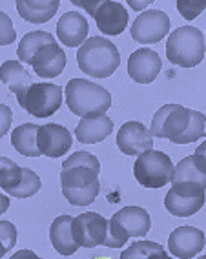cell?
Masks as SVG:
<instances>
[{
    "instance_id": "obj_33",
    "label": "cell",
    "mask_w": 206,
    "mask_h": 259,
    "mask_svg": "<svg viewBox=\"0 0 206 259\" xmlns=\"http://www.w3.org/2000/svg\"><path fill=\"white\" fill-rule=\"evenodd\" d=\"M15 38H17V31H15L13 22L4 11H0V46L13 44Z\"/></svg>"
},
{
    "instance_id": "obj_19",
    "label": "cell",
    "mask_w": 206,
    "mask_h": 259,
    "mask_svg": "<svg viewBox=\"0 0 206 259\" xmlns=\"http://www.w3.org/2000/svg\"><path fill=\"white\" fill-rule=\"evenodd\" d=\"M113 132V122L108 115L86 117L75 128V137L83 144H97L108 137Z\"/></svg>"
},
{
    "instance_id": "obj_8",
    "label": "cell",
    "mask_w": 206,
    "mask_h": 259,
    "mask_svg": "<svg viewBox=\"0 0 206 259\" xmlns=\"http://www.w3.org/2000/svg\"><path fill=\"white\" fill-rule=\"evenodd\" d=\"M71 234L78 246L93 248L104 243L108 234V219L101 213L88 212L71 219Z\"/></svg>"
},
{
    "instance_id": "obj_11",
    "label": "cell",
    "mask_w": 206,
    "mask_h": 259,
    "mask_svg": "<svg viewBox=\"0 0 206 259\" xmlns=\"http://www.w3.org/2000/svg\"><path fill=\"white\" fill-rule=\"evenodd\" d=\"M117 146L124 155H141L148 150H153V137L144 124L130 120L117 132Z\"/></svg>"
},
{
    "instance_id": "obj_16",
    "label": "cell",
    "mask_w": 206,
    "mask_h": 259,
    "mask_svg": "<svg viewBox=\"0 0 206 259\" xmlns=\"http://www.w3.org/2000/svg\"><path fill=\"white\" fill-rule=\"evenodd\" d=\"M95 22L104 35H120L128 28V11L124 10L120 2L106 0L97 10Z\"/></svg>"
},
{
    "instance_id": "obj_13",
    "label": "cell",
    "mask_w": 206,
    "mask_h": 259,
    "mask_svg": "<svg viewBox=\"0 0 206 259\" xmlns=\"http://www.w3.org/2000/svg\"><path fill=\"white\" fill-rule=\"evenodd\" d=\"M162 70L160 57L153 50L141 48L128 59V75L139 84H151Z\"/></svg>"
},
{
    "instance_id": "obj_27",
    "label": "cell",
    "mask_w": 206,
    "mask_h": 259,
    "mask_svg": "<svg viewBox=\"0 0 206 259\" xmlns=\"http://www.w3.org/2000/svg\"><path fill=\"white\" fill-rule=\"evenodd\" d=\"M40 186V177L33 170H29V168H22V179H20V183L15 188L8 190V194L17 197V199H26V197H31V195L37 194Z\"/></svg>"
},
{
    "instance_id": "obj_42",
    "label": "cell",
    "mask_w": 206,
    "mask_h": 259,
    "mask_svg": "<svg viewBox=\"0 0 206 259\" xmlns=\"http://www.w3.org/2000/svg\"><path fill=\"white\" fill-rule=\"evenodd\" d=\"M148 259H172L170 255H166V252L162 250V252H157V254H151Z\"/></svg>"
},
{
    "instance_id": "obj_30",
    "label": "cell",
    "mask_w": 206,
    "mask_h": 259,
    "mask_svg": "<svg viewBox=\"0 0 206 259\" xmlns=\"http://www.w3.org/2000/svg\"><path fill=\"white\" fill-rule=\"evenodd\" d=\"M162 250H164V246L155 243V241H137L124 250L120 254V259H148L151 254H157Z\"/></svg>"
},
{
    "instance_id": "obj_23",
    "label": "cell",
    "mask_w": 206,
    "mask_h": 259,
    "mask_svg": "<svg viewBox=\"0 0 206 259\" xmlns=\"http://www.w3.org/2000/svg\"><path fill=\"white\" fill-rule=\"evenodd\" d=\"M164 206L172 215L190 218L204 206V195L202 197H183V195L175 194L174 190H170L164 197Z\"/></svg>"
},
{
    "instance_id": "obj_15",
    "label": "cell",
    "mask_w": 206,
    "mask_h": 259,
    "mask_svg": "<svg viewBox=\"0 0 206 259\" xmlns=\"http://www.w3.org/2000/svg\"><path fill=\"white\" fill-rule=\"evenodd\" d=\"M88 31H90V24H88L86 17L78 11L64 13L57 24V37L68 48L83 46L88 38Z\"/></svg>"
},
{
    "instance_id": "obj_39",
    "label": "cell",
    "mask_w": 206,
    "mask_h": 259,
    "mask_svg": "<svg viewBox=\"0 0 206 259\" xmlns=\"http://www.w3.org/2000/svg\"><path fill=\"white\" fill-rule=\"evenodd\" d=\"M204 153H206V146L204 144H201L199 148H197V152L193 153V159H195V162L199 164L201 168H204L206 170V162H204Z\"/></svg>"
},
{
    "instance_id": "obj_20",
    "label": "cell",
    "mask_w": 206,
    "mask_h": 259,
    "mask_svg": "<svg viewBox=\"0 0 206 259\" xmlns=\"http://www.w3.org/2000/svg\"><path fill=\"white\" fill-rule=\"evenodd\" d=\"M71 215H59L51 223L50 228V241L53 248L60 255H73L80 246L75 243L73 234H71Z\"/></svg>"
},
{
    "instance_id": "obj_12",
    "label": "cell",
    "mask_w": 206,
    "mask_h": 259,
    "mask_svg": "<svg viewBox=\"0 0 206 259\" xmlns=\"http://www.w3.org/2000/svg\"><path fill=\"white\" fill-rule=\"evenodd\" d=\"M170 252L179 259H192L204 248V232L195 227H179L168 237Z\"/></svg>"
},
{
    "instance_id": "obj_3",
    "label": "cell",
    "mask_w": 206,
    "mask_h": 259,
    "mask_svg": "<svg viewBox=\"0 0 206 259\" xmlns=\"http://www.w3.org/2000/svg\"><path fill=\"white\" fill-rule=\"evenodd\" d=\"M206 42L202 31L193 26L177 28L166 42V57L172 64L181 68H193L204 59Z\"/></svg>"
},
{
    "instance_id": "obj_10",
    "label": "cell",
    "mask_w": 206,
    "mask_h": 259,
    "mask_svg": "<svg viewBox=\"0 0 206 259\" xmlns=\"http://www.w3.org/2000/svg\"><path fill=\"white\" fill-rule=\"evenodd\" d=\"M71 144H73V137L69 134V130L64 128V126L50 122V124H44L38 128L37 146L40 155H46V157L51 159L64 157L71 148Z\"/></svg>"
},
{
    "instance_id": "obj_41",
    "label": "cell",
    "mask_w": 206,
    "mask_h": 259,
    "mask_svg": "<svg viewBox=\"0 0 206 259\" xmlns=\"http://www.w3.org/2000/svg\"><path fill=\"white\" fill-rule=\"evenodd\" d=\"M151 0H146V2H132L130 0V6H132L133 10H146V6L150 4Z\"/></svg>"
},
{
    "instance_id": "obj_25",
    "label": "cell",
    "mask_w": 206,
    "mask_h": 259,
    "mask_svg": "<svg viewBox=\"0 0 206 259\" xmlns=\"http://www.w3.org/2000/svg\"><path fill=\"white\" fill-rule=\"evenodd\" d=\"M99 183V174L92 168L71 166L62 170L60 174V186L62 188H86Z\"/></svg>"
},
{
    "instance_id": "obj_5",
    "label": "cell",
    "mask_w": 206,
    "mask_h": 259,
    "mask_svg": "<svg viewBox=\"0 0 206 259\" xmlns=\"http://www.w3.org/2000/svg\"><path fill=\"white\" fill-rule=\"evenodd\" d=\"M204 168L195 162L193 155H188L181 162H177L172 171V190L183 197H202L206 192Z\"/></svg>"
},
{
    "instance_id": "obj_21",
    "label": "cell",
    "mask_w": 206,
    "mask_h": 259,
    "mask_svg": "<svg viewBox=\"0 0 206 259\" xmlns=\"http://www.w3.org/2000/svg\"><path fill=\"white\" fill-rule=\"evenodd\" d=\"M59 6V0H19L17 10L24 20L31 24H44L55 17Z\"/></svg>"
},
{
    "instance_id": "obj_32",
    "label": "cell",
    "mask_w": 206,
    "mask_h": 259,
    "mask_svg": "<svg viewBox=\"0 0 206 259\" xmlns=\"http://www.w3.org/2000/svg\"><path fill=\"white\" fill-rule=\"evenodd\" d=\"M130 237L126 236V232L113 221V219H108V234H106V239L102 245L110 246V248H120L122 245L128 243Z\"/></svg>"
},
{
    "instance_id": "obj_43",
    "label": "cell",
    "mask_w": 206,
    "mask_h": 259,
    "mask_svg": "<svg viewBox=\"0 0 206 259\" xmlns=\"http://www.w3.org/2000/svg\"><path fill=\"white\" fill-rule=\"evenodd\" d=\"M6 254V248H4V245H2V243H0V259H2V255Z\"/></svg>"
},
{
    "instance_id": "obj_17",
    "label": "cell",
    "mask_w": 206,
    "mask_h": 259,
    "mask_svg": "<svg viewBox=\"0 0 206 259\" xmlns=\"http://www.w3.org/2000/svg\"><path fill=\"white\" fill-rule=\"evenodd\" d=\"M0 80L8 84L11 93L17 95L19 104L24 108V101H26V93L31 88V75L28 70H24V66L17 60H6L4 64L0 66Z\"/></svg>"
},
{
    "instance_id": "obj_44",
    "label": "cell",
    "mask_w": 206,
    "mask_h": 259,
    "mask_svg": "<svg viewBox=\"0 0 206 259\" xmlns=\"http://www.w3.org/2000/svg\"><path fill=\"white\" fill-rule=\"evenodd\" d=\"M92 259H110V257H92Z\"/></svg>"
},
{
    "instance_id": "obj_18",
    "label": "cell",
    "mask_w": 206,
    "mask_h": 259,
    "mask_svg": "<svg viewBox=\"0 0 206 259\" xmlns=\"http://www.w3.org/2000/svg\"><path fill=\"white\" fill-rule=\"evenodd\" d=\"M113 219L128 237H144L151 228L150 213L141 206H126L113 213Z\"/></svg>"
},
{
    "instance_id": "obj_45",
    "label": "cell",
    "mask_w": 206,
    "mask_h": 259,
    "mask_svg": "<svg viewBox=\"0 0 206 259\" xmlns=\"http://www.w3.org/2000/svg\"><path fill=\"white\" fill-rule=\"evenodd\" d=\"M197 259H206V257H204V255H199V257H197Z\"/></svg>"
},
{
    "instance_id": "obj_29",
    "label": "cell",
    "mask_w": 206,
    "mask_h": 259,
    "mask_svg": "<svg viewBox=\"0 0 206 259\" xmlns=\"http://www.w3.org/2000/svg\"><path fill=\"white\" fill-rule=\"evenodd\" d=\"M22 179V168L8 157H0V188L11 190Z\"/></svg>"
},
{
    "instance_id": "obj_38",
    "label": "cell",
    "mask_w": 206,
    "mask_h": 259,
    "mask_svg": "<svg viewBox=\"0 0 206 259\" xmlns=\"http://www.w3.org/2000/svg\"><path fill=\"white\" fill-rule=\"evenodd\" d=\"M11 259H42V257H38L33 250H19V252H15L11 255Z\"/></svg>"
},
{
    "instance_id": "obj_22",
    "label": "cell",
    "mask_w": 206,
    "mask_h": 259,
    "mask_svg": "<svg viewBox=\"0 0 206 259\" xmlns=\"http://www.w3.org/2000/svg\"><path fill=\"white\" fill-rule=\"evenodd\" d=\"M40 126L37 124H20L11 134V146L24 157H40L37 146V134Z\"/></svg>"
},
{
    "instance_id": "obj_14",
    "label": "cell",
    "mask_w": 206,
    "mask_h": 259,
    "mask_svg": "<svg viewBox=\"0 0 206 259\" xmlns=\"http://www.w3.org/2000/svg\"><path fill=\"white\" fill-rule=\"evenodd\" d=\"M35 73L42 79H53L59 77L66 68V53L59 44H46L35 53L31 60Z\"/></svg>"
},
{
    "instance_id": "obj_37",
    "label": "cell",
    "mask_w": 206,
    "mask_h": 259,
    "mask_svg": "<svg viewBox=\"0 0 206 259\" xmlns=\"http://www.w3.org/2000/svg\"><path fill=\"white\" fill-rule=\"evenodd\" d=\"M102 2H73V6H78V8H84V10H88V13L92 15V17H95L97 10H99V6H101Z\"/></svg>"
},
{
    "instance_id": "obj_26",
    "label": "cell",
    "mask_w": 206,
    "mask_h": 259,
    "mask_svg": "<svg viewBox=\"0 0 206 259\" xmlns=\"http://www.w3.org/2000/svg\"><path fill=\"white\" fill-rule=\"evenodd\" d=\"M206 134V119L201 111L190 110V122H188L186 130L183 132V135H179L174 141L175 144H190L195 141L202 139Z\"/></svg>"
},
{
    "instance_id": "obj_34",
    "label": "cell",
    "mask_w": 206,
    "mask_h": 259,
    "mask_svg": "<svg viewBox=\"0 0 206 259\" xmlns=\"http://www.w3.org/2000/svg\"><path fill=\"white\" fill-rule=\"evenodd\" d=\"M0 243L4 245L6 252L11 250L17 243V228L10 221H0Z\"/></svg>"
},
{
    "instance_id": "obj_4",
    "label": "cell",
    "mask_w": 206,
    "mask_h": 259,
    "mask_svg": "<svg viewBox=\"0 0 206 259\" xmlns=\"http://www.w3.org/2000/svg\"><path fill=\"white\" fill-rule=\"evenodd\" d=\"M174 162L164 152L159 150H148L141 153L133 166V176L139 185L146 188H162L172 179Z\"/></svg>"
},
{
    "instance_id": "obj_24",
    "label": "cell",
    "mask_w": 206,
    "mask_h": 259,
    "mask_svg": "<svg viewBox=\"0 0 206 259\" xmlns=\"http://www.w3.org/2000/svg\"><path fill=\"white\" fill-rule=\"evenodd\" d=\"M46 44H55V38L53 35H50L48 31H29L26 33L22 37L19 44V51H17V55H19L20 62H26V64H31L33 57L40 50L42 46H46Z\"/></svg>"
},
{
    "instance_id": "obj_7",
    "label": "cell",
    "mask_w": 206,
    "mask_h": 259,
    "mask_svg": "<svg viewBox=\"0 0 206 259\" xmlns=\"http://www.w3.org/2000/svg\"><path fill=\"white\" fill-rule=\"evenodd\" d=\"M62 104V88L57 84L42 82L31 84V88L26 93L24 101V110L31 115L44 119V117L53 115Z\"/></svg>"
},
{
    "instance_id": "obj_6",
    "label": "cell",
    "mask_w": 206,
    "mask_h": 259,
    "mask_svg": "<svg viewBox=\"0 0 206 259\" xmlns=\"http://www.w3.org/2000/svg\"><path fill=\"white\" fill-rule=\"evenodd\" d=\"M190 122V110L181 104H164L151 119V137L168 139L174 143L179 135H183Z\"/></svg>"
},
{
    "instance_id": "obj_9",
    "label": "cell",
    "mask_w": 206,
    "mask_h": 259,
    "mask_svg": "<svg viewBox=\"0 0 206 259\" xmlns=\"http://www.w3.org/2000/svg\"><path fill=\"white\" fill-rule=\"evenodd\" d=\"M170 31V19L164 11L150 10L142 11L132 24V38L139 44H155L160 42Z\"/></svg>"
},
{
    "instance_id": "obj_36",
    "label": "cell",
    "mask_w": 206,
    "mask_h": 259,
    "mask_svg": "<svg viewBox=\"0 0 206 259\" xmlns=\"http://www.w3.org/2000/svg\"><path fill=\"white\" fill-rule=\"evenodd\" d=\"M11 122H13L11 108L6 106V104H0V137H4V135L10 132Z\"/></svg>"
},
{
    "instance_id": "obj_40",
    "label": "cell",
    "mask_w": 206,
    "mask_h": 259,
    "mask_svg": "<svg viewBox=\"0 0 206 259\" xmlns=\"http://www.w3.org/2000/svg\"><path fill=\"white\" fill-rule=\"evenodd\" d=\"M8 208H10V197L0 194V215H2Z\"/></svg>"
},
{
    "instance_id": "obj_35",
    "label": "cell",
    "mask_w": 206,
    "mask_h": 259,
    "mask_svg": "<svg viewBox=\"0 0 206 259\" xmlns=\"http://www.w3.org/2000/svg\"><path fill=\"white\" fill-rule=\"evenodd\" d=\"M177 8L184 19L192 20V19H195V17H199L201 11L204 10V2H183V0H181V2H177Z\"/></svg>"
},
{
    "instance_id": "obj_1",
    "label": "cell",
    "mask_w": 206,
    "mask_h": 259,
    "mask_svg": "<svg viewBox=\"0 0 206 259\" xmlns=\"http://www.w3.org/2000/svg\"><path fill=\"white\" fill-rule=\"evenodd\" d=\"M77 62L80 71L86 75L95 79H106L119 68L120 53L113 42L102 37H90L78 48Z\"/></svg>"
},
{
    "instance_id": "obj_31",
    "label": "cell",
    "mask_w": 206,
    "mask_h": 259,
    "mask_svg": "<svg viewBox=\"0 0 206 259\" xmlns=\"http://www.w3.org/2000/svg\"><path fill=\"white\" fill-rule=\"evenodd\" d=\"M71 166H84V168H92L93 171H101V162L95 155L88 152H75L71 157H68L64 162H62V170L66 168H71Z\"/></svg>"
},
{
    "instance_id": "obj_28",
    "label": "cell",
    "mask_w": 206,
    "mask_h": 259,
    "mask_svg": "<svg viewBox=\"0 0 206 259\" xmlns=\"http://www.w3.org/2000/svg\"><path fill=\"white\" fill-rule=\"evenodd\" d=\"M101 192V183H95L86 188H62V195L73 206H88L97 199V195Z\"/></svg>"
},
{
    "instance_id": "obj_2",
    "label": "cell",
    "mask_w": 206,
    "mask_h": 259,
    "mask_svg": "<svg viewBox=\"0 0 206 259\" xmlns=\"http://www.w3.org/2000/svg\"><path fill=\"white\" fill-rule=\"evenodd\" d=\"M66 102L73 115L99 117L106 115L111 106L110 92L86 79H71L66 84Z\"/></svg>"
}]
</instances>
